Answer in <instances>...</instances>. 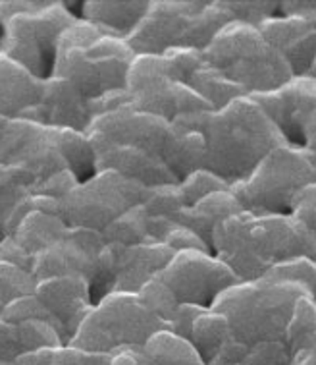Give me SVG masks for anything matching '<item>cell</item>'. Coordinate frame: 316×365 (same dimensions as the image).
I'll return each mask as SVG.
<instances>
[{
	"label": "cell",
	"instance_id": "1",
	"mask_svg": "<svg viewBox=\"0 0 316 365\" xmlns=\"http://www.w3.org/2000/svg\"><path fill=\"white\" fill-rule=\"evenodd\" d=\"M172 124L203 133L206 140L204 168L226 180L230 187L247 178L270 151L288 143L249 95L220 110L179 116Z\"/></svg>",
	"mask_w": 316,
	"mask_h": 365
},
{
	"label": "cell",
	"instance_id": "2",
	"mask_svg": "<svg viewBox=\"0 0 316 365\" xmlns=\"http://www.w3.org/2000/svg\"><path fill=\"white\" fill-rule=\"evenodd\" d=\"M212 253L241 282H253L283 261L303 255L316 259V240L291 215L243 211L216 226Z\"/></svg>",
	"mask_w": 316,
	"mask_h": 365
},
{
	"label": "cell",
	"instance_id": "3",
	"mask_svg": "<svg viewBox=\"0 0 316 365\" xmlns=\"http://www.w3.org/2000/svg\"><path fill=\"white\" fill-rule=\"evenodd\" d=\"M135 53L127 41L79 18L58 41L53 76L70 81L89 101L127 87Z\"/></svg>",
	"mask_w": 316,
	"mask_h": 365
},
{
	"label": "cell",
	"instance_id": "4",
	"mask_svg": "<svg viewBox=\"0 0 316 365\" xmlns=\"http://www.w3.org/2000/svg\"><path fill=\"white\" fill-rule=\"evenodd\" d=\"M310 294L305 286L291 282L253 280L237 282L214 302L212 309L224 313L231 336L247 346L283 340L295 302ZM312 296V294H310Z\"/></svg>",
	"mask_w": 316,
	"mask_h": 365
},
{
	"label": "cell",
	"instance_id": "5",
	"mask_svg": "<svg viewBox=\"0 0 316 365\" xmlns=\"http://www.w3.org/2000/svg\"><path fill=\"white\" fill-rule=\"evenodd\" d=\"M204 62L243 89L245 95L274 91L295 76L288 60L264 39L257 26L230 21L203 51Z\"/></svg>",
	"mask_w": 316,
	"mask_h": 365
},
{
	"label": "cell",
	"instance_id": "6",
	"mask_svg": "<svg viewBox=\"0 0 316 365\" xmlns=\"http://www.w3.org/2000/svg\"><path fill=\"white\" fill-rule=\"evenodd\" d=\"M315 166L303 147L285 143L270 151L247 178L230 190L245 211L291 215L297 193L315 182Z\"/></svg>",
	"mask_w": 316,
	"mask_h": 365
},
{
	"label": "cell",
	"instance_id": "7",
	"mask_svg": "<svg viewBox=\"0 0 316 365\" xmlns=\"http://www.w3.org/2000/svg\"><path fill=\"white\" fill-rule=\"evenodd\" d=\"M170 329L139 298V294L110 292L93 306L70 342L87 352L112 354L122 348H143L152 334Z\"/></svg>",
	"mask_w": 316,
	"mask_h": 365
},
{
	"label": "cell",
	"instance_id": "8",
	"mask_svg": "<svg viewBox=\"0 0 316 365\" xmlns=\"http://www.w3.org/2000/svg\"><path fill=\"white\" fill-rule=\"evenodd\" d=\"M79 20L78 14L60 0H41L31 12L8 21L0 31V53L27 68L41 80L51 78L58 41L68 27Z\"/></svg>",
	"mask_w": 316,
	"mask_h": 365
},
{
	"label": "cell",
	"instance_id": "9",
	"mask_svg": "<svg viewBox=\"0 0 316 365\" xmlns=\"http://www.w3.org/2000/svg\"><path fill=\"white\" fill-rule=\"evenodd\" d=\"M147 186L112 170H100L60 201V217L70 228L105 232L124 212L143 203Z\"/></svg>",
	"mask_w": 316,
	"mask_h": 365
},
{
	"label": "cell",
	"instance_id": "10",
	"mask_svg": "<svg viewBox=\"0 0 316 365\" xmlns=\"http://www.w3.org/2000/svg\"><path fill=\"white\" fill-rule=\"evenodd\" d=\"M125 89L132 95L133 108L162 116L168 122L185 114L212 110L187 83L172 80L162 54H135Z\"/></svg>",
	"mask_w": 316,
	"mask_h": 365
},
{
	"label": "cell",
	"instance_id": "11",
	"mask_svg": "<svg viewBox=\"0 0 316 365\" xmlns=\"http://www.w3.org/2000/svg\"><path fill=\"white\" fill-rule=\"evenodd\" d=\"M160 277L179 304L211 309L222 294L241 280L211 252L189 250L176 253Z\"/></svg>",
	"mask_w": 316,
	"mask_h": 365
},
{
	"label": "cell",
	"instance_id": "12",
	"mask_svg": "<svg viewBox=\"0 0 316 365\" xmlns=\"http://www.w3.org/2000/svg\"><path fill=\"white\" fill-rule=\"evenodd\" d=\"M174 133L176 130L172 122L157 114L137 110L133 105L95 116L87 130L93 145L135 147L162 160L170 149Z\"/></svg>",
	"mask_w": 316,
	"mask_h": 365
},
{
	"label": "cell",
	"instance_id": "13",
	"mask_svg": "<svg viewBox=\"0 0 316 365\" xmlns=\"http://www.w3.org/2000/svg\"><path fill=\"white\" fill-rule=\"evenodd\" d=\"M0 163L33 174L35 182L66 170L56 140V128L27 118H2Z\"/></svg>",
	"mask_w": 316,
	"mask_h": 365
},
{
	"label": "cell",
	"instance_id": "14",
	"mask_svg": "<svg viewBox=\"0 0 316 365\" xmlns=\"http://www.w3.org/2000/svg\"><path fill=\"white\" fill-rule=\"evenodd\" d=\"M203 6L204 2L191 0H151L147 16L125 41L135 54H164L187 47L193 21Z\"/></svg>",
	"mask_w": 316,
	"mask_h": 365
},
{
	"label": "cell",
	"instance_id": "15",
	"mask_svg": "<svg viewBox=\"0 0 316 365\" xmlns=\"http://www.w3.org/2000/svg\"><path fill=\"white\" fill-rule=\"evenodd\" d=\"M105 247L102 232L70 228L64 240L35 257L31 274L37 282L54 277H81L91 286L99 271L100 253Z\"/></svg>",
	"mask_w": 316,
	"mask_h": 365
},
{
	"label": "cell",
	"instance_id": "16",
	"mask_svg": "<svg viewBox=\"0 0 316 365\" xmlns=\"http://www.w3.org/2000/svg\"><path fill=\"white\" fill-rule=\"evenodd\" d=\"M266 116L276 124L288 143L303 147V126L316 110V80L295 76L285 86L268 93L251 95Z\"/></svg>",
	"mask_w": 316,
	"mask_h": 365
},
{
	"label": "cell",
	"instance_id": "17",
	"mask_svg": "<svg viewBox=\"0 0 316 365\" xmlns=\"http://www.w3.org/2000/svg\"><path fill=\"white\" fill-rule=\"evenodd\" d=\"M33 294L56 321L64 346H70L95 306L89 282L81 277H54L37 282Z\"/></svg>",
	"mask_w": 316,
	"mask_h": 365
},
{
	"label": "cell",
	"instance_id": "18",
	"mask_svg": "<svg viewBox=\"0 0 316 365\" xmlns=\"http://www.w3.org/2000/svg\"><path fill=\"white\" fill-rule=\"evenodd\" d=\"M21 118L33 120L43 126L56 128V130H78L87 132L93 118V101L79 91L70 81L51 76L43 86V95L37 106Z\"/></svg>",
	"mask_w": 316,
	"mask_h": 365
},
{
	"label": "cell",
	"instance_id": "19",
	"mask_svg": "<svg viewBox=\"0 0 316 365\" xmlns=\"http://www.w3.org/2000/svg\"><path fill=\"white\" fill-rule=\"evenodd\" d=\"M260 34L283 58L293 76H309L316 62V29L297 16H274L263 21Z\"/></svg>",
	"mask_w": 316,
	"mask_h": 365
},
{
	"label": "cell",
	"instance_id": "20",
	"mask_svg": "<svg viewBox=\"0 0 316 365\" xmlns=\"http://www.w3.org/2000/svg\"><path fill=\"white\" fill-rule=\"evenodd\" d=\"M97 153V173L112 170L147 187L162 184H178L176 176L164 165V160L152 157L147 151L125 145H93Z\"/></svg>",
	"mask_w": 316,
	"mask_h": 365
},
{
	"label": "cell",
	"instance_id": "21",
	"mask_svg": "<svg viewBox=\"0 0 316 365\" xmlns=\"http://www.w3.org/2000/svg\"><path fill=\"white\" fill-rule=\"evenodd\" d=\"M114 246V244H112ZM118 247V269L112 292L139 294V290L164 271L176 252L164 242H147L139 246Z\"/></svg>",
	"mask_w": 316,
	"mask_h": 365
},
{
	"label": "cell",
	"instance_id": "22",
	"mask_svg": "<svg viewBox=\"0 0 316 365\" xmlns=\"http://www.w3.org/2000/svg\"><path fill=\"white\" fill-rule=\"evenodd\" d=\"M45 80L0 53V118H21L41 101Z\"/></svg>",
	"mask_w": 316,
	"mask_h": 365
},
{
	"label": "cell",
	"instance_id": "23",
	"mask_svg": "<svg viewBox=\"0 0 316 365\" xmlns=\"http://www.w3.org/2000/svg\"><path fill=\"white\" fill-rule=\"evenodd\" d=\"M151 6V0H87L81 4L79 18L100 27L102 31L127 39L141 24Z\"/></svg>",
	"mask_w": 316,
	"mask_h": 365
},
{
	"label": "cell",
	"instance_id": "24",
	"mask_svg": "<svg viewBox=\"0 0 316 365\" xmlns=\"http://www.w3.org/2000/svg\"><path fill=\"white\" fill-rule=\"evenodd\" d=\"M243 211V205L239 203L233 192L226 190V192L212 193L193 207H185L170 219L201 236L212 252V234L216 230V226Z\"/></svg>",
	"mask_w": 316,
	"mask_h": 365
},
{
	"label": "cell",
	"instance_id": "25",
	"mask_svg": "<svg viewBox=\"0 0 316 365\" xmlns=\"http://www.w3.org/2000/svg\"><path fill=\"white\" fill-rule=\"evenodd\" d=\"M68 230H70V226L62 220L60 215L33 209L31 212H27L26 219L21 220L20 226L16 228V232L10 238L16 240L35 259L48 247L58 244L60 240H64Z\"/></svg>",
	"mask_w": 316,
	"mask_h": 365
},
{
	"label": "cell",
	"instance_id": "26",
	"mask_svg": "<svg viewBox=\"0 0 316 365\" xmlns=\"http://www.w3.org/2000/svg\"><path fill=\"white\" fill-rule=\"evenodd\" d=\"M174 130H176V133H174L170 149L164 157V163L179 184L189 174L204 168L206 140H204L203 133L195 132V130H185V128L178 126H174Z\"/></svg>",
	"mask_w": 316,
	"mask_h": 365
},
{
	"label": "cell",
	"instance_id": "27",
	"mask_svg": "<svg viewBox=\"0 0 316 365\" xmlns=\"http://www.w3.org/2000/svg\"><path fill=\"white\" fill-rule=\"evenodd\" d=\"M231 336L230 323L224 313L216 309H203L191 323L187 340L191 342L197 352L201 354L204 365H211L218 350L224 346V342Z\"/></svg>",
	"mask_w": 316,
	"mask_h": 365
},
{
	"label": "cell",
	"instance_id": "28",
	"mask_svg": "<svg viewBox=\"0 0 316 365\" xmlns=\"http://www.w3.org/2000/svg\"><path fill=\"white\" fill-rule=\"evenodd\" d=\"M143 352L157 365H204L197 348L172 329L154 332L143 346Z\"/></svg>",
	"mask_w": 316,
	"mask_h": 365
},
{
	"label": "cell",
	"instance_id": "29",
	"mask_svg": "<svg viewBox=\"0 0 316 365\" xmlns=\"http://www.w3.org/2000/svg\"><path fill=\"white\" fill-rule=\"evenodd\" d=\"M56 140L68 170H72L81 182L97 174V153L87 132L78 130H56Z\"/></svg>",
	"mask_w": 316,
	"mask_h": 365
},
{
	"label": "cell",
	"instance_id": "30",
	"mask_svg": "<svg viewBox=\"0 0 316 365\" xmlns=\"http://www.w3.org/2000/svg\"><path fill=\"white\" fill-rule=\"evenodd\" d=\"M35 184L31 173L0 163V236L16 207L33 193Z\"/></svg>",
	"mask_w": 316,
	"mask_h": 365
},
{
	"label": "cell",
	"instance_id": "31",
	"mask_svg": "<svg viewBox=\"0 0 316 365\" xmlns=\"http://www.w3.org/2000/svg\"><path fill=\"white\" fill-rule=\"evenodd\" d=\"M187 86L191 87L193 91H197L211 105L212 110H220V108H224V106H228L239 97H245L241 87L236 86L226 76H222L216 68L209 66L206 62L189 80Z\"/></svg>",
	"mask_w": 316,
	"mask_h": 365
},
{
	"label": "cell",
	"instance_id": "32",
	"mask_svg": "<svg viewBox=\"0 0 316 365\" xmlns=\"http://www.w3.org/2000/svg\"><path fill=\"white\" fill-rule=\"evenodd\" d=\"M102 238H105L106 244L122 247L152 242L151 234H149V215L145 212L143 205L133 207L127 212H124L120 219L114 220L112 225L102 232Z\"/></svg>",
	"mask_w": 316,
	"mask_h": 365
},
{
	"label": "cell",
	"instance_id": "33",
	"mask_svg": "<svg viewBox=\"0 0 316 365\" xmlns=\"http://www.w3.org/2000/svg\"><path fill=\"white\" fill-rule=\"evenodd\" d=\"M312 336H316V299L310 294H305L295 302L285 332V344L290 346L291 352H295Z\"/></svg>",
	"mask_w": 316,
	"mask_h": 365
},
{
	"label": "cell",
	"instance_id": "34",
	"mask_svg": "<svg viewBox=\"0 0 316 365\" xmlns=\"http://www.w3.org/2000/svg\"><path fill=\"white\" fill-rule=\"evenodd\" d=\"M139 298L143 299V304H145L157 317L162 319L168 327L172 325V321H174L176 313H178V307L181 306L178 302V298H176L174 292L170 290V286L166 284L160 274H157L154 279L149 280V282L139 290Z\"/></svg>",
	"mask_w": 316,
	"mask_h": 365
},
{
	"label": "cell",
	"instance_id": "35",
	"mask_svg": "<svg viewBox=\"0 0 316 365\" xmlns=\"http://www.w3.org/2000/svg\"><path fill=\"white\" fill-rule=\"evenodd\" d=\"M264 280L301 284L312 294L316 288V259L303 255V257H293V259L283 261L280 265L272 267L270 271L266 272Z\"/></svg>",
	"mask_w": 316,
	"mask_h": 365
},
{
	"label": "cell",
	"instance_id": "36",
	"mask_svg": "<svg viewBox=\"0 0 316 365\" xmlns=\"http://www.w3.org/2000/svg\"><path fill=\"white\" fill-rule=\"evenodd\" d=\"M141 205L152 219H160V217L170 219L187 207L184 193L179 190V184H162V186L147 187L145 200Z\"/></svg>",
	"mask_w": 316,
	"mask_h": 365
},
{
	"label": "cell",
	"instance_id": "37",
	"mask_svg": "<svg viewBox=\"0 0 316 365\" xmlns=\"http://www.w3.org/2000/svg\"><path fill=\"white\" fill-rule=\"evenodd\" d=\"M179 190L184 193L185 205L193 207L195 203L204 200V197L212 195V193L230 190V184L220 178V176H216L214 173H211V170L201 168L197 173L189 174L184 182H179Z\"/></svg>",
	"mask_w": 316,
	"mask_h": 365
},
{
	"label": "cell",
	"instance_id": "38",
	"mask_svg": "<svg viewBox=\"0 0 316 365\" xmlns=\"http://www.w3.org/2000/svg\"><path fill=\"white\" fill-rule=\"evenodd\" d=\"M162 56L166 60V68L172 80L181 81V83H189L193 76L204 66V54L197 48H170Z\"/></svg>",
	"mask_w": 316,
	"mask_h": 365
},
{
	"label": "cell",
	"instance_id": "39",
	"mask_svg": "<svg viewBox=\"0 0 316 365\" xmlns=\"http://www.w3.org/2000/svg\"><path fill=\"white\" fill-rule=\"evenodd\" d=\"M37 280L31 272L0 261V304H10L12 299L35 292Z\"/></svg>",
	"mask_w": 316,
	"mask_h": 365
},
{
	"label": "cell",
	"instance_id": "40",
	"mask_svg": "<svg viewBox=\"0 0 316 365\" xmlns=\"http://www.w3.org/2000/svg\"><path fill=\"white\" fill-rule=\"evenodd\" d=\"M226 10L233 16L236 21H243L249 26H260L263 21L270 20L282 14V2H237V0H222Z\"/></svg>",
	"mask_w": 316,
	"mask_h": 365
},
{
	"label": "cell",
	"instance_id": "41",
	"mask_svg": "<svg viewBox=\"0 0 316 365\" xmlns=\"http://www.w3.org/2000/svg\"><path fill=\"white\" fill-rule=\"evenodd\" d=\"M2 319L12 323V325H20L23 321H29V319H41V321H48L51 325L56 327L58 331V325L53 319V315L46 312L45 306L41 304L39 298L35 294H27V296H21V298L12 299L10 304L4 306V312H2ZM60 332V331H58ZM64 342V340H62Z\"/></svg>",
	"mask_w": 316,
	"mask_h": 365
},
{
	"label": "cell",
	"instance_id": "42",
	"mask_svg": "<svg viewBox=\"0 0 316 365\" xmlns=\"http://www.w3.org/2000/svg\"><path fill=\"white\" fill-rule=\"evenodd\" d=\"M241 365H291V350L283 340L251 346Z\"/></svg>",
	"mask_w": 316,
	"mask_h": 365
},
{
	"label": "cell",
	"instance_id": "43",
	"mask_svg": "<svg viewBox=\"0 0 316 365\" xmlns=\"http://www.w3.org/2000/svg\"><path fill=\"white\" fill-rule=\"evenodd\" d=\"M81 184V180L72 173V170H60V173L48 176L46 180H41L33 186V193L37 195H46L56 201H62L66 195L75 190Z\"/></svg>",
	"mask_w": 316,
	"mask_h": 365
},
{
	"label": "cell",
	"instance_id": "44",
	"mask_svg": "<svg viewBox=\"0 0 316 365\" xmlns=\"http://www.w3.org/2000/svg\"><path fill=\"white\" fill-rule=\"evenodd\" d=\"M291 217L299 220L316 240V182H310L309 186L297 193L291 207Z\"/></svg>",
	"mask_w": 316,
	"mask_h": 365
},
{
	"label": "cell",
	"instance_id": "45",
	"mask_svg": "<svg viewBox=\"0 0 316 365\" xmlns=\"http://www.w3.org/2000/svg\"><path fill=\"white\" fill-rule=\"evenodd\" d=\"M54 365H112V358L110 354L87 352L73 346H62L56 348Z\"/></svg>",
	"mask_w": 316,
	"mask_h": 365
},
{
	"label": "cell",
	"instance_id": "46",
	"mask_svg": "<svg viewBox=\"0 0 316 365\" xmlns=\"http://www.w3.org/2000/svg\"><path fill=\"white\" fill-rule=\"evenodd\" d=\"M23 346H21L20 332L18 327L0 319V361L16 364V359L23 356Z\"/></svg>",
	"mask_w": 316,
	"mask_h": 365
},
{
	"label": "cell",
	"instance_id": "47",
	"mask_svg": "<svg viewBox=\"0 0 316 365\" xmlns=\"http://www.w3.org/2000/svg\"><path fill=\"white\" fill-rule=\"evenodd\" d=\"M0 261L12 267H18L21 271L31 272L35 259L16 240L10 238V236H2L0 238Z\"/></svg>",
	"mask_w": 316,
	"mask_h": 365
},
{
	"label": "cell",
	"instance_id": "48",
	"mask_svg": "<svg viewBox=\"0 0 316 365\" xmlns=\"http://www.w3.org/2000/svg\"><path fill=\"white\" fill-rule=\"evenodd\" d=\"M164 244L166 246H170L176 253L189 252V250L211 252V247L206 246V242H204L201 236H197V234L193 232V230H189V228H185V226H181V225L176 226V228H174V230H172V232L166 236Z\"/></svg>",
	"mask_w": 316,
	"mask_h": 365
},
{
	"label": "cell",
	"instance_id": "49",
	"mask_svg": "<svg viewBox=\"0 0 316 365\" xmlns=\"http://www.w3.org/2000/svg\"><path fill=\"white\" fill-rule=\"evenodd\" d=\"M249 348L251 346L243 344V342H239L233 336H230L224 342V346L218 350V354L214 356L211 365H241L247 352H249Z\"/></svg>",
	"mask_w": 316,
	"mask_h": 365
},
{
	"label": "cell",
	"instance_id": "50",
	"mask_svg": "<svg viewBox=\"0 0 316 365\" xmlns=\"http://www.w3.org/2000/svg\"><path fill=\"white\" fill-rule=\"evenodd\" d=\"M110 358H112V365H157L152 359L147 358L143 348H139V346L116 350L110 354Z\"/></svg>",
	"mask_w": 316,
	"mask_h": 365
},
{
	"label": "cell",
	"instance_id": "51",
	"mask_svg": "<svg viewBox=\"0 0 316 365\" xmlns=\"http://www.w3.org/2000/svg\"><path fill=\"white\" fill-rule=\"evenodd\" d=\"M282 14L283 16H297L301 20L309 21L310 26L316 29V2L315 0H303V2H282Z\"/></svg>",
	"mask_w": 316,
	"mask_h": 365
},
{
	"label": "cell",
	"instance_id": "52",
	"mask_svg": "<svg viewBox=\"0 0 316 365\" xmlns=\"http://www.w3.org/2000/svg\"><path fill=\"white\" fill-rule=\"evenodd\" d=\"M56 348H41L35 352H27L16 359V365H54Z\"/></svg>",
	"mask_w": 316,
	"mask_h": 365
},
{
	"label": "cell",
	"instance_id": "53",
	"mask_svg": "<svg viewBox=\"0 0 316 365\" xmlns=\"http://www.w3.org/2000/svg\"><path fill=\"white\" fill-rule=\"evenodd\" d=\"M303 149L310 155L316 165V110L309 116L303 126Z\"/></svg>",
	"mask_w": 316,
	"mask_h": 365
},
{
	"label": "cell",
	"instance_id": "54",
	"mask_svg": "<svg viewBox=\"0 0 316 365\" xmlns=\"http://www.w3.org/2000/svg\"><path fill=\"white\" fill-rule=\"evenodd\" d=\"M309 76H310V78H315V80H316V62H315V66H312V70H310V72H309Z\"/></svg>",
	"mask_w": 316,
	"mask_h": 365
},
{
	"label": "cell",
	"instance_id": "55",
	"mask_svg": "<svg viewBox=\"0 0 316 365\" xmlns=\"http://www.w3.org/2000/svg\"><path fill=\"white\" fill-rule=\"evenodd\" d=\"M2 312H4V304H0V319H2Z\"/></svg>",
	"mask_w": 316,
	"mask_h": 365
},
{
	"label": "cell",
	"instance_id": "56",
	"mask_svg": "<svg viewBox=\"0 0 316 365\" xmlns=\"http://www.w3.org/2000/svg\"><path fill=\"white\" fill-rule=\"evenodd\" d=\"M0 365H16V364H6V361H0Z\"/></svg>",
	"mask_w": 316,
	"mask_h": 365
},
{
	"label": "cell",
	"instance_id": "57",
	"mask_svg": "<svg viewBox=\"0 0 316 365\" xmlns=\"http://www.w3.org/2000/svg\"><path fill=\"white\" fill-rule=\"evenodd\" d=\"M312 298H315V299H316V288H315V292H312Z\"/></svg>",
	"mask_w": 316,
	"mask_h": 365
},
{
	"label": "cell",
	"instance_id": "58",
	"mask_svg": "<svg viewBox=\"0 0 316 365\" xmlns=\"http://www.w3.org/2000/svg\"><path fill=\"white\" fill-rule=\"evenodd\" d=\"M0 130H2V118H0Z\"/></svg>",
	"mask_w": 316,
	"mask_h": 365
},
{
	"label": "cell",
	"instance_id": "59",
	"mask_svg": "<svg viewBox=\"0 0 316 365\" xmlns=\"http://www.w3.org/2000/svg\"><path fill=\"white\" fill-rule=\"evenodd\" d=\"M315 182H316V166H315Z\"/></svg>",
	"mask_w": 316,
	"mask_h": 365
},
{
	"label": "cell",
	"instance_id": "60",
	"mask_svg": "<svg viewBox=\"0 0 316 365\" xmlns=\"http://www.w3.org/2000/svg\"><path fill=\"white\" fill-rule=\"evenodd\" d=\"M0 238H2V236H0Z\"/></svg>",
	"mask_w": 316,
	"mask_h": 365
}]
</instances>
